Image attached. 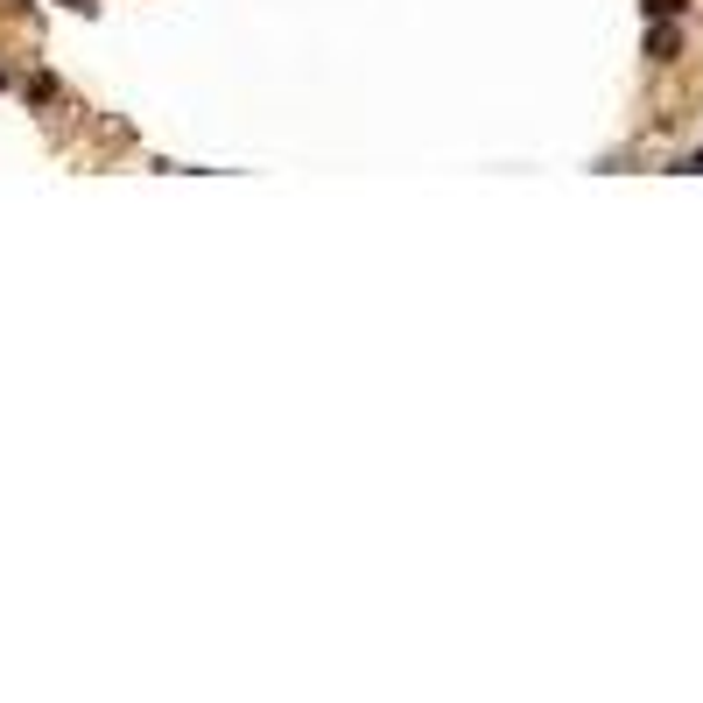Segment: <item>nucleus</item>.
<instances>
[{"label":"nucleus","instance_id":"nucleus-1","mask_svg":"<svg viewBox=\"0 0 703 703\" xmlns=\"http://www.w3.org/2000/svg\"><path fill=\"white\" fill-rule=\"evenodd\" d=\"M0 85H8V78H0Z\"/></svg>","mask_w":703,"mask_h":703}]
</instances>
